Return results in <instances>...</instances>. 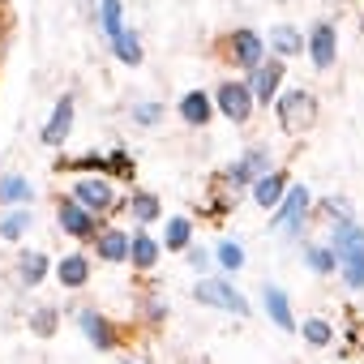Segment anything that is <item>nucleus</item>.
<instances>
[{"instance_id": "nucleus-11", "label": "nucleus", "mask_w": 364, "mask_h": 364, "mask_svg": "<svg viewBox=\"0 0 364 364\" xmlns=\"http://www.w3.org/2000/svg\"><path fill=\"white\" fill-rule=\"evenodd\" d=\"M240 198H245V189L232 185L223 171H215V176H210V189H206V202H202V215H206L210 223H223V219L240 206Z\"/></svg>"}, {"instance_id": "nucleus-22", "label": "nucleus", "mask_w": 364, "mask_h": 364, "mask_svg": "<svg viewBox=\"0 0 364 364\" xmlns=\"http://www.w3.org/2000/svg\"><path fill=\"white\" fill-rule=\"evenodd\" d=\"M56 176H107V154L90 150V154H60L52 163Z\"/></svg>"}, {"instance_id": "nucleus-19", "label": "nucleus", "mask_w": 364, "mask_h": 364, "mask_svg": "<svg viewBox=\"0 0 364 364\" xmlns=\"http://www.w3.org/2000/svg\"><path fill=\"white\" fill-rule=\"evenodd\" d=\"M159 257H163V245H159V240H154L146 228L129 232V266H133L137 274H154Z\"/></svg>"}, {"instance_id": "nucleus-40", "label": "nucleus", "mask_w": 364, "mask_h": 364, "mask_svg": "<svg viewBox=\"0 0 364 364\" xmlns=\"http://www.w3.org/2000/svg\"><path fill=\"white\" fill-rule=\"evenodd\" d=\"M5 5H9V0H0V9H5Z\"/></svg>"}, {"instance_id": "nucleus-17", "label": "nucleus", "mask_w": 364, "mask_h": 364, "mask_svg": "<svg viewBox=\"0 0 364 364\" xmlns=\"http://www.w3.org/2000/svg\"><path fill=\"white\" fill-rule=\"evenodd\" d=\"M287 185H291V176H287V167H270L266 176H257L253 185H249V198H253V206H262V210H274V206L283 202Z\"/></svg>"}, {"instance_id": "nucleus-38", "label": "nucleus", "mask_w": 364, "mask_h": 364, "mask_svg": "<svg viewBox=\"0 0 364 364\" xmlns=\"http://www.w3.org/2000/svg\"><path fill=\"white\" fill-rule=\"evenodd\" d=\"M180 257L189 262V270H193L198 279H202V274H210V266H215V253H210L206 245H189L185 253H180Z\"/></svg>"}, {"instance_id": "nucleus-36", "label": "nucleus", "mask_w": 364, "mask_h": 364, "mask_svg": "<svg viewBox=\"0 0 364 364\" xmlns=\"http://www.w3.org/2000/svg\"><path fill=\"white\" fill-rule=\"evenodd\" d=\"M163 116H167V107H163V103H154V99H146V103H133V107H129V120H133L137 129H159V124H163Z\"/></svg>"}, {"instance_id": "nucleus-28", "label": "nucleus", "mask_w": 364, "mask_h": 364, "mask_svg": "<svg viewBox=\"0 0 364 364\" xmlns=\"http://www.w3.org/2000/svg\"><path fill=\"white\" fill-rule=\"evenodd\" d=\"M95 18H99L103 39H116L124 31V5L120 0H95Z\"/></svg>"}, {"instance_id": "nucleus-33", "label": "nucleus", "mask_w": 364, "mask_h": 364, "mask_svg": "<svg viewBox=\"0 0 364 364\" xmlns=\"http://www.w3.org/2000/svg\"><path fill=\"white\" fill-rule=\"evenodd\" d=\"M137 317H141V326H163L167 321V300L159 291H141L137 296Z\"/></svg>"}, {"instance_id": "nucleus-24", "label": "nucleus", "mask_w": 364, "mask_h": 364, "mask_svg": "<svg viewBox=\"0 0 364 364\" xmlns=\"http://www.w3.org/2000/svg\"><path fill=\"white\" fill-rule=\"evenodd\" d=\"M124 210L137 219V228H150V223L163 219V202H159V193H150V189H133V193L124 198Z\"/></svg>"}, {"instance_id": "nucleus-37", "label": "nucleus", "mask_w": 364, "mask_h": 364, "mask_svg": "<svg viewBox=\"0 0 364 364\" xmlns=\"http://www.w3.org/2000/svg\"><path fill=\"white\" fill-rule=\"evenodd\" d=\"M317 215H326V219H330V228H334V223H347V219H355L347 198H321V202H317Z\"/></svg>"}, {"instance_id": "nucleus-31", "label": "nucleus", "mask_w": 364, "mask_h": 364, "mask_svg": "<svg viewBox=\"0 0 364 364\" xmlns=\"http://www.w3.org/2000/svg\"><path fill=\"white\" fill-rule=\"evenodd\" d=\"M304 266H309L317 279H330V274L338 270V253H334L330 245H309V249H304Z\"/></svg>"}, {"instance_id": "nucleus-21", "label": "nucleus", "mask_w": 364, "mask_h": 364, "mask_svg": "<svg viewBox=\"0 0 364 364\" xmlns=\"http://www.w3.org/2000/svg\"><path fill=\"white\" fill-rule=\"evenodd\" d=\"M35 202V180L22 171H0V210L31 206Z\"/></svg>"}, {"instance_id": "nucleus-10", "label": "nucleus", "mask_w": 364, "mask_h": 364, "mask_svg": "<svg viewBox=\"0 0 364 364\" xmlns=\"http://www.w3.org/2000/svg\"><path fill=\"white\" fill-rule=\"evenodd\" d=\"M73 120H77V95H73V90H65V95L56 99V107H52L48 124L39 129V141H43V146H52V150H60V146L69 141V133H73Z\"/></svg>"}, {"instance_id": "nucleus-20", "label": "nucleus", "mask_w": 364, "mask_h": 364, "mask_svg": "<svg viewBox=\"0 0 364 364\" xmlns=\"http://www.w3.org/2000/svg\"><path fill=\"white\" fill-rule=\"evenodd\" d=\"M262 309H266V317L283 330V334H296V313H291V300H287V291L283 287H274V283H266L262 287Z\"/></svg>"}, {"instance_id": "nucleus-34", "label": "nucleus", "mask_w": 364, "mask_h": 364, "mask_svg": "<svg viewBox=\"0 0 364 364\" xmlns=\"http://www.w3.org/2000/svg\"><path fill=\"white\" fill-rule=\"evenodd\" d=\"M107 176H112V180H129V185L137 180V163H133V154H129L124 146H112V150H107Z\"/></svg>"}, {"instance_id": "nucleus-14", "label": "nucleus", "mask_w": 364, "mask_h": 364, "mask_svg": "<svg viewBox=\"0 0 364 364\" xmlns=\"http://www.w3.org/2000/svg\"><path fill=\"white\" fill-rule=\"evenodd\" d=\"M270 167H274V159H270V150H266V146H253V150H245V154H240V159H236L232 167H223V176L232 180V185H240V189H249V185H253V180H257V176H266Z\"/></svg>"}, {"instance_id": "nucleus-25", "label": "nucleus", "mask_w": 364, "mask_h": 364, "mask_svg": "<svg viewBox=\"0 0 364 364\" xmlns=\"http://www.w3.org/2000/svg\"><path fill=\"white\" fill-rule=\"evenodd\" d=\"M167 253H185L189 245H193V219L189 215H171V219H163V240H159Z\"/></svg>"}, {"instance_id": "nucleus-12", "label": "nucleus", "mask_w": 364, "mask_h": 364, "mask_svg": "<svg viewBox=\"0 0 364 364\" xmlns=\"http://www.w3.org/2000/svg\"><path fill=\"white\" fill-rule=\"evenodd\" d=\"M304 52H309V65L317 73L334 69V60H338V31H334V22H313V31L304 35Z\"/></svg>"}, {"instance_id": "nucleus-16", "label": "nucleus", "mask_w": 364, "mask_h": 364, "mask_svg": "<svg viewBox=\"0 0 364 364\" xmlns=\"http://www.w3.org/2000/svg\"><path fill=\"white\" fill-rule=\"evenodd\" d=\"M52 274H56V283H60L65 291H82V287L90 283V274H95V266H90V253H82V249L65 253L60 262H52Z\"/></svg>"}, {"instance_id": "nucleus-9", "label": "nucleus", "mask_w": 364, "mask_h": 364, "mask_svg": "<svg viewBox=\"0 0 364 364\" xmlns=\"http://www.w3.org/2000/svg\"><path fill=\"white\" fill-rule=\"evenodd\" d=\"M283 77H287V60L283 56H266L253 73H245V82L253 90V103L257 107H270L279 99V90H283Z\"/></svg>"}, {"instance_id": "nucleus-6", "label": "nucleus", "mask_w": 364, "mask_h": 364, "mask_svg": "<svg viewBox=\"0 0 364 364\" xmlns=\"http://www.w3.org/2000/svg\"><path fill=\"white\" fill-rule=\"evenodd\" d=\"M52 219H56V232L69 236V240H77V245H90L95 232L103 228V219H95V215H90L86 206H77L69 193H56V202H52Z\"/></svg>"}, {"instance_id": "nucleus-2", "label": "nucleus", "mask_w": 364, "mask_h": 364, "mask_svg": "<svg viewBox=\"0 0 364 364\" xmlns=\"http://www.w3.org/2000/svg\"><path fill=\"white\" fill-rule=\"evenodd\" d=\"M215 56H219V65H232V69H240V73H253V69L266 60V39H262L253 26H236V31H228V35L215 43Z\"/></svg>"}, {"instance_id": "nucleus-29", "label": "nucleus", "mask_w": 364, "mask_h": 364, "mask_svg": "<svg viewBox=\"0 0 364 364\" xmlns=\"http://www.w3.org/2000/svg\"><path fill=\"white\" fill-rule=\"evenodd\" d=\"M338 274H343L347 291H364V245L338 253Z\"/></svg>"}, {"instance_id": "nucleus-23", "label": "nucleus", "mask_w": 364, "mask_h": 364, "mask_svg": "<svg viewBox=\"0 0 364 364\" xmlns=\"http://www.w3.org/2000/svg\"><path fill=\"white\" fill-rule=\"evenodd\" d=\"M107 48H112V56H116L120 65H129V69H137L141 56H146V43H141V31H137V26H124L116 39H107Z\"/></svg>"}, {"instance_id": "nucleus-30", "label": "nucleus", "mask_w": 364, "mask_h": 364, "mask_svg": "<svg viewBox=\"0 0 364 364\" xmlns=\"http://www.w3.org/2000/svg\"><path fill=\"white\" fill-rule=\"evenodd\" d=\"M270 48H274V56L291 60V56L304 52V35H300L296 26H274V31H270Z\"/></svg>"}, {"instance_id": "nucleus-7", "label": "nucleus", "mask_w": 364, "mask_h": 364, "mask_svg": "<svg viewBox=\"0 0 364 364\" xmlns=\"http://www.w3.org/2000/svg\"><path fill=\"white\" fill-rule=\"evenodd\" d=\"M210 99H215V116H223V120H232V124H249L253 112H257L253 90H249L245 77H228V82H219Z\"/></svg>"}, {"instance_id": "nucleus-8", "label": "nucleus", "mask_w": 364, "mask_h": 364, "mask_svg": "<svg viewBox=\"0 0 364 364\" xmlns=\"http://www.w3.org/2000/svg\"><path fill=\"white\" fill-rule=\"evenodd\" d=\"M77 330L86 334V343L95 347V351H120L124 347V334H120V326L103 313V309H77Z\"/></svg>"}, {"instance_id": "nucleus-18", "label": "nucleus", "mask_w": 364, "mask_h": 364, "mask_svg": "<svg viewBox=\"0 0 364 364\" xmlns=\"http://www.w3.org/2000/svg\"><path fill=\"white\" fill-rule=\"evenodd\" d=\"M176 116L185 120L189 129H210V120H215V99H210V90H189V95H180Z\"/></svg>"}, {"instance_id": "nucleus-4", "label": "nucleus", "mask_w": 364, "mask_h": 364, "mask_svg": "<svg viewBox=\"0 0 364 364\" xmlns=\"http://www.w3.org/2000/svg\"><path fill=\"white\" fill-rule=\"evenodd\" d=\"M193 300L206 304V309H219V313H232V317H249L253 304L245 300V291H236V283L228 274H202L193 283Z\"/></svg>"}, {"instance_id": "nucleus-26", "label": "nucleus", "mask_w": 364, "mask_h": 364, "mask_svg": "<svg viewBox=\"0 0 364 364\" xmlns=\"http://www.w3.org/2000/svg\"><path fill=\"white\" fill-rule=\"evenodd\" d=\"M31 228H35V210L31 206H14V210L0 215V240L5 245H18Z\"/></svg>"}, {"instance_id": "nucleus-1", "label": "nucleus", "mask_w": 364, "mask_h": 364, "mask_svg": "<svg viewBox=\"0 0 364 364\" xmlns=\"http://www.w3.org/2000/svg\"><path fill=\"white\" fill-rule=\"evenodd\" d=\"M69 198L77 206H86L95 219H112L124 210V198L116 193V180L112 176H73V185H69Z\"/></svg>"}, {"instance_id": "nucleus-5", "label": "nucleus", "mask_w": 364, "mask_h": 364, "mask_svg": "<svg viewBox=\"0 0 364 364\" xmlns=\"http://www.w3.org/2000/svg\"><path fill=\"white\" fill-rule=\"evenodd\" d=\"M309 215H313V193H309V185H287V193H283V202L270 210V232H279V236H300L304 232V223H309Z\"/></svg>"}, {"instance_id": "nucleus-32", "label": "nucleus", "mask_w": 364, "mask_h": 364, "mask_svg": "<svg viewBox=\"0 0 364 364\" xmlns=\"http://www.w3.org/2000/svg\"><path fill=\"white\" fill-rule=\"evenodd\" d=\"M26 326H31V334H39V338H56V330H60V309H56V304H39V309L26 317Z\"/></svg>"}, {"instance_id": "nucleus-39", "label": "nucleus", "mask_w": 364, "mask_h": 364, "mask_svg": "<svg viewBox=\"0 0 364 364\" xmlns=\"http://www.w3.org/2000/svg\"><path fill=\"white\" fill-rule=\"evenodd\" d=\"M120 364H150V360H137V355H120Z\"/></svg>"}, {"instance_id": "nucleus-35", "label": "nucleus", "mask_w": 364, "mask_h": 364, "mask_svg": "<svg viewBox=\"0 0 364 364\" xmlns=\"http://www.w3.org/2000/svg\"><path fill=\"white\" fill-rule=\"evenodd\" d=\"M296 330H300V338H304L309 347H330V343H334V326H330L326 317H309V321H300Z\"/></svg>"}, {"instance_id": "nucleus-15", "label": "nucleus", "mask_w": 364, "mask_h": 364, "mask_svg": "<svg viewBox=\"0 0 364 364\" xmlns=\"http://www.w3.org/2000/svg\"><path fill=\"white\" fill-rule=\"evenodd\" d=\"M14 279H18V287L39 291L43 279H52V257H48L43 249H26V253H18V262H14Z\"/></svg>"}, {"instance_id": "nucleus-27", "label": "nucleus", "mask_w": 364, "mask_h": 364, "mask_svg": "<svg viewBox=\"0 0 364 364\" xmlns=\"http://www.w3.org/2000/svg\"><path fill=\"white\" fill-rule=\"evenodd\" d=\"M215 266H219V274H240L245 270V245L240 240H232V236H223L219 245H215Z\"/></svg>"}, {"instance_id": "nucleus-3", "label": "nucleus", "mask_w": 364, "mask_h": 364, "mask_svg": "<svg viewBox=\"0 0 364 364\" xmlns=\"http://www.w3.org/2000/svg\"><path fill=\"white\" fill-rule=\"evenodd\" d=\"M274 107V116H279V129L287 133V137H304V133H313V124H317V99L304 90V86H291V90H279V99L270 103Z\"/></svg>"}, {"instance_id": "nucleus-13", "label": "nucleus", "mask_w": 364, "mask_h": 364, "mask_svg": "<svg viewBox=\"0 0 364 364\" xmlns=\"http://www.w3.org/2000/svg\"><path fill=\"white\" fill-rule=\"evenodd\" d=\"M90 253L107 266H129V232L116 228V223H103L90 240Z\"/></svg>"}]
</instances>
